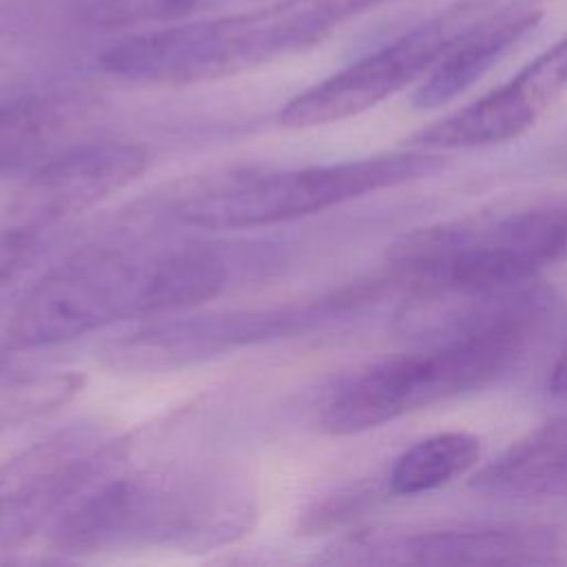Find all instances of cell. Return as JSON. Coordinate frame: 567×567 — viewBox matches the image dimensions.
Instances as JSON below:
<instances>
[{
	"label": "cell",
	"instance_id": "cell-1",
	"mask_svg": "<svg viewBox=\"0 0 567 567\" xmlns=\"http://www.w3.org/2000/svg\"><path fill=\"white\" fill-rule=\"evenodd\" d=\"M230 277L228 255L206 244L89 246L29 286L2 346L35 350L126 319L179 315L224 292Z\"/></svg>",
	"mask_w": 567,
	"mask_h": 567
},
{
	"label": "cell",
	"instance_id": "cell-2",
	"mask_svg": "<svg viewBox=\"0 0 567 567\" xmlns=\"http://www.w3.org/2000/svg\"><path fill=\"white\" fill-rule=\"evenodd\" d=\"M558 312L545 286L527 281L472 328L381 359L346 379L321 412L332 436L374 430L452 396L481 390L516 370Z\"/></svg>",
	"mask_w": 567,
	"mask_h": 567
},
{
	"label": "cell",
	"instance_id": "cell-3",
	"mask_svg": "<svg viewBox=\"0 0 567 567\" xmlns=\"http://www.w3.org/2000/svg\"><path fill=\"white\" fill-rule=\"evenodd\" d=\"M100 476L55 520L64 554L124 547L213 549L241 538L257 518L252 483L224 465Z\"/></svg>",
	"mask_w": 567,
	"mask_h": 567
},
{
	"label": "cell",
	"instance_id": "cell-4",
	"mask_svg": "<svg viewBox=\"0 0 567 567\" xmlns=\"http://www.w3.org/2000/svg\"><path fill=\"white\" fill-rule=\"evenodd\" d=\"M565 259L567 190L503 197L414 228L388 248L390 277L410 290H501Z\"/></svg>",
	"mask_w": 567,
	"mask_h": 567
},
{
	"label": "cell",
	"instance_id": "cell-5",
	"mask_svg": "<svg viewBox=\"0 0 567 567\" xmlns=\"http://www.w3.org/2000/svg\"><path fill=\"white\" fill-rule=\"evenodd\" d=\"M390 0H272L221 18L126 38L100 66L137 84L184 86L252 71L323 42L343 22Z\"/></svg>",
	"mask_w": 567,
	"mask_h": 567
},
{
	"label": "cell",
	"instance_id": "cell-6",
	"mask_svg": "<svg viewBox=\"0 0 567 567\" xmlns=\"http://www.w3.org/2000/svg\"><path fill=\"white\" fill-rule=\"evenodd\" d=\"M447 166L439 151H405L279 171H241L184 193L173 215L204 230L259 228L430 177Z\"/></svg>",
	"mask_w": 567,
	"mask_h": 567
},
{
	"label": "cell",
	"instance_id": "cell-7",
	"mask_svg": "<svg viewBox=\"0 0 567 567\" xmlns=\"http://www.w3.org/2000/svg\"><path fill=\"white\" fill-rule=\"evenodd\" d=\"M543 2L545 0H454L383 47L295 95L279 111V124L286 128H310L354 117L414 80L425 78L436 62L485 18L514 4Z\"/></svg>",
	"mask_w": 567,
	"mask_h": 567
},
{
	"label": "cell",
	"instance_id": "cell-8",
	"mask_svg": "<svg viewBox=\"0 0 567 567\" xmlns=\"http://www.w3.org/2000/svg\"><path fill=\"white\" fill-rule=\"evenodd\" d=\"M381 284H359L323 299L261 310H226L197 317H162L104 348L113 368L171 370L252 343L299 334L339 321L381 295Z\"/></svg>",
	"mask_w": 567,
	"mask_h": 567
},
{
	"label": "cell",
	"instance_id": "cell-9",
	"mask_svg": "<svg viewBox=\"0 0 567 567\" xmlns=\"http://www.w3.org/2000/svg\"><path fill=\"white\" fill-rule=\"evenodd\" d=\"M120 441L97 421L66 425L0 467V551L29 540L115 461Z\"/></svg>",
	"mask_w": 567,
	"mask_h": 567
},
{
	"label": "cell",
	"instance_id": "cell-10",
	"mask_svg": "<svg viewBox=\"0 0 567 567\" xmlns=\"http://www.w3.org/2000/svg\"><path fill=\"white\" fill-rule=\"evenodd\" d=\"M148 166V151L133 142H93L42 164L4 210L0 239L42 241V237L124 188Z\"/></svg>",
	"mask_w": 567,
	"mask_h": 567
},
{
	"label": "cell",
	"instance_id": "cell-11",
	"mask_svg": "<svg viewBox=\"0 0 567 567\" xmlns=\"http://www.w3.org/2000/svg\"><path fill=\"white\" fill-rule=\"evenodd\" d=\"M339 563L368 565H554L565 538L543 525H439L368 532L346 540Z\"/></svg>",
	"mask_w": 567,
	"mask_h": 567
},
{
	"label": "cell",
	"instance_id": "cell-12",
	"mask_svg": "<svg viewBox=\"0 0 567 567\" xmlns=\"http://www.w3.org/2000/svg\"><path fill=\"white\" fill-rule=\"evenodd\" d=\"M567 89V35L525 64L514 78L467 106L412 135L423 151H458L516 140Z\"/></svg>",
	"mask_w": 567,
	"mask_h": 567
},
{
	"label": "cell",
	"instance_id": "cell-13",
	"mask_svg": "<svg viewBox=\"0 0 567 567\" xmlns=\"http://www.w3.org/2000/svg\"><path fill=\"white\" fill-rule=\"evenodd\" d=\"M543 4H514L467 31L412 95L416 109H436L452 102L485 75L543 18Z\"/></svg>",
	"mask_w": 567,
	"mask_h": 567
},
{
	"label": "cell",
	"instance_id": "cell-14",
	"mask_svg": "<svg viewBox=\"0 0 567 567\" xmlns=\"http://www.w3.org/2000/svg\"><path fill=\"white\" fill-rule=\"evenodd\" d=\"M470 487L498 498L567 496V414L514 441L472 478Z\"/></svg>",
	"mask_w": 567,
	"mask_h": 567
},
{
	"label": "cell",
	"instance_id": "cell-15",
	"mask_svg": "<svg viewBox=\"0 0 567 567\" xmlns=\"http://www.w3.org/2000/svg\"><path fill=\"white\" fill-rule=\"evenodd\" d=\"M481 458L478 436L461 430L439 432L405 447L388 472V489L416 496L439 489L472 470Z\"/></svg>",
	"mask_w": 567,
	"mask_h": 567
},
{
	"label": "cell",
	"instance_id": "cell-16",
	"mask_svg": "<svg viewBox=\"0 0 567 567\" xmlns=\"http://www.w3.org/2000/svg\"><path fill=\"white\" fill-rule=\"evenodd\" d=\"M75 117L66 97H29L0 104V171H11L44 153Z\"/></svg>",
	"mask_w": 567,
	"mask_h": 567
},
{
	"label": "cell",
	"instance_id": "cell-17",
	"mask_svg": "<svg viewBox=\"0 0 567 567\" xmlns=\"http://www.w3.org/2000/svg\"><path fill=\"white\" fill-rule=\"evenodd\" d=\"M202 0H100L91 13L106 29L168 24L188 16Z\"/></svg>",
	"mask_w": 567,
	"mask_h": 567
},
{
	"label": "cell",
	"instance_id": "cell-18",
	"mask_svg": "<svg viewBox=\"0 0 567 567\" xmlns=\"http://www.w3.org/2000/svg\"><path fill=\"white\" fill-rule=\"evenodd\" d=\"M40 241H9L0 239V312L20 290V281L35 261Z\"/></svg>",
	"mask_w": 567,
	"mask_h": 567
},
{
	"label": "cell",
	"instance_id": "cell-19",
	"mask_svg": "<svg viewBox=\"0 0 567 567\" xmlns=\"http://www.w3.org/2000/svg\"><path fill=\"white\" fill-rule=\"evenodd\" d=\"M549 392L551 394H567V341L558 352L554 368L549 372Z\"/></svg>",
	"mask_w": 567,
	"mask_h": 567
}]
</instances>
